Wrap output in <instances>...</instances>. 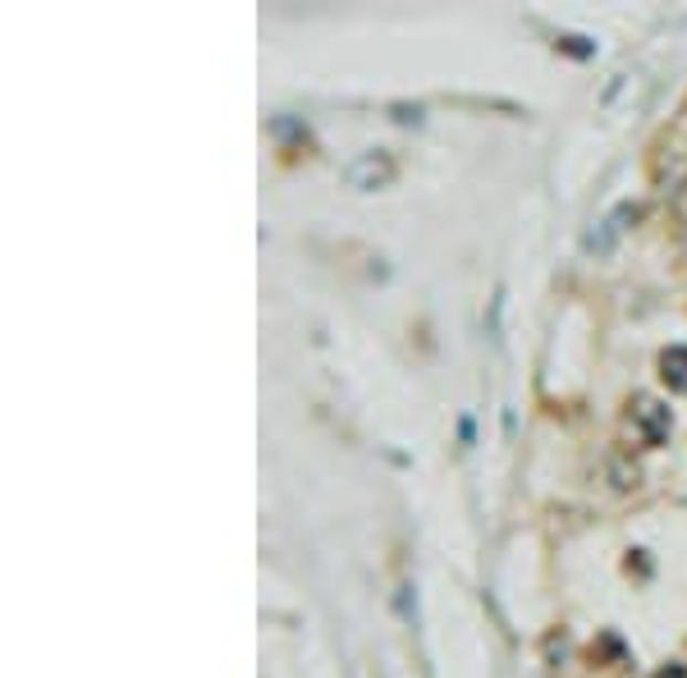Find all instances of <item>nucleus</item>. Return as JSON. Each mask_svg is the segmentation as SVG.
<instances>
[{
	"mask_svg": "<svg viewBox=\"0 0 687 678\" xmlns=\"http://www.w3.org/2000/svg\"><path fill=\"white\" fill-rule=\"evenodd\" d=\"M394 179V166H390V157H381V151H362V157L349 166V183L353 189H381V183H390Z\"/></svg>",
	"mask_w": 687,
	"mask_h": 678,
	"instance_id": "nucleus-1",
	"label": "nucleus"
}]
</instances>
